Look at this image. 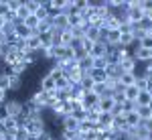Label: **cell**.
I'll return each instance as SVG.
<instances>
[{"instance_id": "1", "label": "cell", "mask_w": 152, "mask_h": 140, "mask_svg": "<svg viewBox=\"0 0 152 140\" xmlns=\"http://www.w3.org/2000/svg\"><path fill=\"white\" fill-rule=\"evenodd\" d=\"M26 132H28V136H41L45 130H47V122L45 120H26L24 122V126H23Z\"/></svg>"}, {"instance_id": "2", "label": "cell", "mask_w": 152, "mask_h": 140, "mask_svg": "<svg viewBox=\"0 0 152 140\" xmlns=\"http://www.w3.org/2000/svg\"><path fill=\"white\" fill-rule=\"evenodd\" d=\"M144 16H146V12L138 6V0H134L132 8L126 12V21H128L130 24H138V23H142V21H144Z\"/></svg>"}, {"instance_id": "3", "label": "cell", "mask_w": 152, "mask_h": 140, "mask_svg": "<svg viewBox=\"0 0 152 140\" xmlns=\"http://www.w3.org/2000/svg\"><path fill=\"white\" fill-rule=\"evenodd\" d=\"M4 108H6V112H8V116L10 118H20L24 112V104L23 102H18V100H6V104H4Z\"/></svg>"}, {"instance_id": "4", "label": "cell", "mask_w": 152, "mask_h": 140, "mask_svg": "<svg viewBox=\"0 0 152 140\" xmlns=\"http://www.w3.org/2000/svg\"><path fill=\"white\" fill-rule=\"evenodd\" d=\"M59 126H61V130H71V132H79V126H81V122L77 120V118H73L69 114V116L61 118L59 120Z\"/></svg>"}, {"instance_id": "5", "label": "cell", "mask_w": 152, "mask_h": 140, "mask_svg": "<svg viewBox=\"0 0 152 140\" xmlns=\"http://www.w3.org/2000/svg\"><path fill=\"white\" fill-rule=\"evenodd\" d=\"M71 116L77 118L79 122L87 120V108L83 106V102H73V104H71Z\"/></svg>"}, {"instance_id": "6", "label": "cell", "mask_w": 152, "mask_h": 140, "mask_svg": "<svg viewBox=\"0 0 152 140\" xmlns=\"http://www.w3.org/2000/svg\"><path fill=\"white\" fill-rule=\"evenodd\" d=\"M107 51H110V47L105 45L104 41H99V43H95V45L91 47V51H89V57H91V59L107 57Z\"/></svg>"}, {"instance_id": "7", "label": "cell", "mask_w": 152, "mask_h": 140, "mask_svg": "<svg viewBox=\"0 0 152 140\" xmlns=\"http://www.w3.org/2000/svg\"><path fill=\"white\" fill-rule=\"evenodd\" d=\"M39 89H43L45 93H53L57 92V87H55V79L53 77H49L47 73L41 77V81H39Z\"/></svg>"}, {"instance_id": "8", "label": "cell", "mask_w": 152, "mask_h": 140, "mask_svg": "<svg viewBox=\"0 0 152 140\" xmlns=\"http://www.w3.org/2000/svg\"><path fill=\"white\" fill-rule=\"evenodd\" d=\"M134 104H136V108H146V106L152 108V93L148 89H140V93H138V97H136Z\"/></svg>"}, {"instance_id": "9", "label": "cell", "mask_w": 152, "mask_h": 140, "mask_svg": "<svg viewBox=\"0 0 152 140\" xmlns=\"http://www.w3.org/2000/svg\"><path fill=\"white\" fill-rule=\"evenodd\" d=\"M97 108H99V112L112 114V112H114V108H116V104H114V97H112V95L99 97V104H97Z\"/></svg>"}, {"instance_id": "10", "label": "cell", "mask_w": 152, "mask_h": 140, "mask_svg": "<svg viewBox=\"0 0 152 140\" xmlns=\"http://www.w3.org/2000/svg\"><path fill=\"white\" fill-rule=\"evenodd\" d=\"M87 77H89L94 83H105L107 81V73L102 71V69H94V67L87 71Z\"/></svg>"}, {"instance_id": "11", "label": "cell", "mask_w": 152, "mask_h": 140, "mask_svg": "<svg viewBox=\"0 0 152 140\" xmlns=\"http://www.w3.org/2000/svg\"><path fill=\"white\" fill-rule=\"evenodd\" d=\"M136 79H138L136 73H122L120 79H118V83H120L122 87H130V85H136Z\"/></svg>"}, {"instance_id": "12", "label": "cell", "mask_w": 152, "mask_h": 140, "mask_svg": "<svg viewBox=\"0 0 152 140\" xmlns=\"http://www.w3.org/2000/svg\"><path fill=\"white\" fill-rule=\"evenodd\" d=\"M97 104H99V95H95L94 92H87V93H85V97H83V106H85L87 110L97 108Z\"/></svg>"}, {"instance_id": "13", "label": "cell", "mask_w": 152, "mask_h": 140, "mask_svg": "<svg viewBox=\"0 0 152 140\" xmlns=\"http://www.w3.org/2000/svg\"><path fill=\"white\" fill-rule=\"evenodd\" d=\"M2 128H4V132H6V134H14L16 130L23 128V126L18 124V120H16V118H8L6 122H2Z\"/></svg>"}, {"instance_id": "14", "label": "cell", "mask_w": 152, "mask_h": 140, "mask_svg": "<svg viewBox=\"0 0 152 140\" xmlns=\"http://www.w3.org/2000/svg\"><path fill=\"white\" fill-rule=\"evenodd\" d=\"M140 124H142V120H140V116H138L136 112H130V114H126V126H128V130L138 128Z\"/></svg>"}, {"instance_id": "15", "label": "cell", "mask_w": 152, "mask_h": 140, "mask_svg": "<svg viewBox=\"0 0 152 140\" xmlns=\"http://www.w3.org/2000/svg\"><path fill=\"white\" fill-rule=\"evenodd\" d=\"M4 73H6V71H4ZM6 75H8V83H10V92L20 89V85H23V77L16 75V73H6Z\"/></svg>"}, {"instance_id": "16", "label": "cell", "mask_w": 152, "mask_h": 140, "mask_svg": "<svg viewBox=\"0 0 152 140\" xmlns=\"http://www.w3.org/2000/svg\"><path fill=\"white\" fill-rule=\"evenodd\" d=\"M138 93H140V89H138L136 85H130V87H124V100H128V102H136Z\"/></svg>"}, {"instance_id": "17", "label": "cell", "mask_w": 152, "mask_h": 140, "mask_svg": "<svg viewBox=\"0 0 152 140\" xmlns=\"http://www.w3.org/2000/svg\"><path fill=\"white\" fill-rule=\"evenodd\" d=\"M59 41H61V47H71V43H73V37H71V31H69V29L59 33Z\"/></svg>"}, {"instance_id": "18", "label": "cell", "mask_w": 152, "mask_h": 140, "mask_svg": "<svg viewBox=\"0 0 152 140\" xmlns=\"http://www.w3.org/2000/svg\"><path fill=\"white\" fill-rule=\"evenodd\" d=\"M39 23H41V21L37 18L35 14H31V16H26V18L23 21V24L26 26V29H31V31H37V26H39Z\"/></svg>"}, {"instance_id": "19", "label": "cell", "mask_w": 152, "mask_h": 140, "mask_svg": "<svg viewBox=\"0 0 152 140\" xmlns=\"http://www.w3.org/2000/svg\"><path fill=\"white\" fill-rule=\"evenodd\" d=\"M24 6L28 8V12H31V14H35V12L43 6V0H24Z\"/></svg>"}, {"instance_id": "20", "label": "cell", "mask_w": 152, "mask_h": 140, "mask_svg": "<svg viewBox=\"0 0 152 140\" xmlns=\"http://www.w3.org/2000/svg\"><path fill=\"white\" fill-rule=\"evenodd\" d=\"M94 85H95V83L91 81V79L87 77V73H85V77L81 79V83H79L77 87H81V89H85V92H94Z\"/></svg>"}, {"instance_id": "21", "label": "cell", "mask_w": 152, "mask_h": 140, "mask_svg": "<svg viewBox=\"0 0 152 140\" xmlns=\"http://www.w3.org/2000/svg\"><path fill=\"white\" fill-rule=\"evenodd\" d=\"M99 138V132L95 130V126L89 132H85V134H79V140H97Z\"/></svg>"}, {"instance_id": "22", "label": "cell", "mask_w": 152, "mask_h": 140, "mask_svg": "<svg viewBox=\"0 0 152 140\" xmlns=\"http://www.w3.org/2000/svg\"><path fill=\"white\" fill-rule=\"evenodd\" d=\"M136 114H138V116H140V120L144 122V120H148V118H150L152 108H150V106H146V108H136Z\"/></svg>"}, {"instance_id": "23", "label": "cell", "mask_w": 152, "mask_h": 140, "mask_svg": "<svg viewBox=\"0 0 152 140\" xmlns=\"http://www.w3.org/2000/svg\"><path fill=\"white\" fill-rule=\"evenodd\" d=\"M0 89H2V92H10V83H8V75H6V73H4V71H2V73H0Z\"/></svg>"}, {"instance_id": "24", "label": "cell", "mask_w": 152, "mask_h": 140, "mask_svg": "<svg viewBox=\"0 0 152 140\" xmlns=\"http://www.w3.org/2000/svg\"><path fill=\"white\" fill-rule=\"evenodd\" d=\"M110 63H107V57H102V59H94V69H102L105 71V67H107Z\"/></svg>"}, {"instance_id": "25", "label": "cell", "mask_w": 152, "mask_h": 140, "mask_svg": "<svg viewBox=\"0 0 152 140\" xmlns=\"http://www.w3.org/2000/svg\"><path fill=\"white\" fill-rule=\"evenodd\" d=\"M12 138L14 140H28V132H26L24 128H18L14 134H12Z\"/></svg>"}, {"instance_id": "26", "label": "cell", "mask_w": 152, "mask_h": 140, "mask_svg": "<svg viewBox=\"0 0 152 140\" xmlns=\"http://www.w3.org/2000/svg\"><path fill=\"white\" fill-rule=\"evenodd\" d=\"M6 2H8V10L10 12H16L23 6V0H6Z\"/></svg>"}, {"instance_id": "27", "label": "cell", "mask_w": 152, "mask_h": 140, "mask_svg": "<svg viewBox=\"0 0 152 140\" xmlns=\"http://www.w3.org/2000/svg\"><path fill=\"white\" fill-rule=\"evenodd\" d=\"M8 2H6V0H0V16H4V18H6V14H8Z\"/></svg>"}, {"instance_id": "28", "label": "cell", "mask_w": 152, "mask_h": 140, "mask_svg": "<svg viewBox=\"0 0 152 140\" xmlns=\"http://www.w3.org/2000/svg\"><path fill=\"white\" fill-rule=\"evenodd\" d=\"M8 112H6V108H4V104L0 106V124H2V122H6V120H8Z\"/></svg>"}, {"instance_id": "29", "label": "cell", "mask_w": 152, "mask_h": 140, "mask_svg": "<svg viewBox=\"0 0 152 140\" xmlns=\"http://www.w3.org/2000/svg\"><path fill=\"white\" fill-rule=\"evenodd\" d=\"M142 126H144V128H146V132L150 134V132H152V118H148V120H144V122H142Z\"/></svg>"}, {"instance_id": "30", "label": "cell", "mask_w": 152, "mask_h": 140, "mask_svg": "<svg viewBox=\"0 0 152 140\" xmlns=\"http://www.w3.org/2000/svg\"><path fill=\"white\" fill-rule=\"evenodd\" d=\"M51 136H53V134H51V132H49V128H47L43 134H41V136H37V140H51Z\"/></svg>"}, {"instance_id": "31", "label": "cell", "mask_w": 152, "mask_h": 140, "mask_svg": "<svg viewBox=\"0 0 152 140\" xmlns=\"http://www.w3.org/2000/svg\"><path fill=\"white\" fill-rule=\"evenodd\" d=\"M6 100H8V93L0 89V106H2V104H6Z\"/></svg>"}, {"instance_id": "32", "label": "cell", "mask_w": 152, "mask_h": 140, "mask_svg": "<svg viewBox=\"0 0 152 140\" xmlns=\"http://www.w3.org/2000/svg\"><path fill=\"white\" fill-rule=\"evenodd\" d=\"M4 45H8V39L4 37V33H0V47H4Z\"/></svg>"}, {"instance_id": "33", "label": "cell", "mask_w": 152, "mask_h": 140, "mask_svg": "<svg viewBox=\"0 0 152 140\" xmlns=\"http://www.w3.org/2000/svg\"><path fill=\"white\" fill-rule=\"evenodd\" d=\"M146 21H148V23H152V8L146 12Z\"/></svg>"}, {"instance_id": "34", "label": "cell", "mask_w": 152, "mask_h": 140, "mask_svg": "<svg viewBox=\"0 0 152 140\" xmlns=\"http://www.w3.org/2000/svg\"><path fill=\"white\" fill-rule=\"evenodd\" d=\"M4 24H6V18H4V16H0V31L4 29Z\"/></svg>"}, {"instance_id": "35", "label": "cell", "mask_w": 152, "mask_h": 140, "mask_svg": "<svg viewBox=\"0 0 152 140\" xmlns=\"http://www.w3.org/2000/svg\"><path fill=\"white\" fill-rule=\"evenodd\" d=\"M0 59H4V55H2V49H0Z\"/></svg>"}, {"instance_id": "36", "label": "cell", "mask_w": 152, "mask_h": 140, "mask_svg": "<svg viewBox=\"0 0 152 140\" xmlns=\"http://www.w3.org/2000/svg\"><path fill=\"white\" fill-rule=\"evenodd\" d=\"M51 140H59V138H57V136H51Z\"/></svg>"}, {"instance_id": "37", "label": "cell", "mask_w": 152, "mask_h": 140, "mask_svg": "<svg viewBox=\"0 0 152 140\" xmlns=\"http://www.w3.org/2000/svg\"><path fill=\"white\" fill-rule=\"evenodd\" d=\"M148 138H150V140H152V132H150V134H148Z\"/></svg>"}, {"instance_id": "38", "label": "cell", "mask_w": 152, "mask_h": 140, "mask_svg": "<svg viewBox=\"0 0 152 140\" xmlns=\"http://www.w3.org/2000/svg\"><path fill=\"white\" fill-rule=\"evenodd\" d=\"M144 140H150V138H144Z\"/></svg>"}, {"instance_id": "39", "label": "cell", "mask_w": 152, "mask_h": 140, "mask_svg": "<svg viewBox=\"0 0 152 140\" xmlns=\"http://www.w3.org/2000/svg\"><path fill=\"white\" fill-rule=\"evenodd\" d=\"M150 118H152V114H150Z\"/></svg>"}]
</instances>
